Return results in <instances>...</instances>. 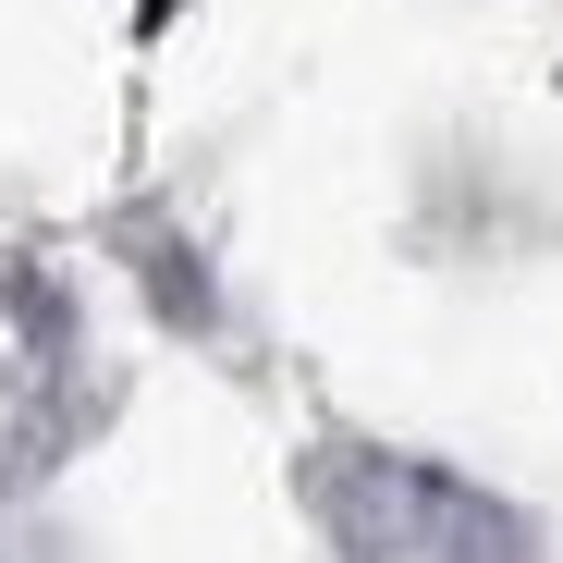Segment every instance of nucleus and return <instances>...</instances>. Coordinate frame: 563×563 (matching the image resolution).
I'll use <instances>...</instances> for the list:
<instances>
[{
    "mask_svg": "<svg viewBox=\"0 0 563 563\" xmlns=\"http://www.w3.org/2000/svg\"><path fill=\"white\" fill-rule=\"evenodd\" d=\"M307 490L343 563H527V515L417 453H319Z\"/></svg>",
    "mask_w": 563,
    "mask_h": 563,
    "instance_id": "f257e3e1",
    "label": "nucleus"
},
{
    "mask_svg": "<svg viewBox=\"0 0 563 563\" xmlns=\"http://www.w3.org/2000/svg\"><path fill=\"white\" fill-rule=\"evenodd\" d=\"M0 563H13V551H0Z\"/></svg>",
    "mask_w": 563,
    "mask_h": 563,
    "instance_id": "f03ea898",
    "label": "nucleus"
}]
</instances>
